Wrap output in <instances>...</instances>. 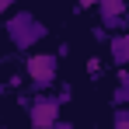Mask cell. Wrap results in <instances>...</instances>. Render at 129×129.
Here are the masks:
<instances>
[{
	"instance_id": "obj_1",
	"label": "cell",
	"mask_w": 129,
	"mask_h": 129,
	"mask_svg": "<svg viewBox=\"0 0 129 129\" xmlns=\"http://www.w3.org/2000/svg\"><path fill=\"white\" fill-rule=\"evenodd\" d=\"M4 31H7L11 45H14V49H21V52H31V49L49 35V28H45L31 11H14V14H7Z\"/></svg>"
},
{
	"instance_id": "obj_2",
	"label": "cell",
	"mask_w": 129,
	"mask_h": 129,
	"mask_svg": "<svg viewBox=\"0 0 129 129\" xmlns=\"http://www.w3.org/2000/svg\"><path fill=\"white\" fill-rule=\"evenodd\" d=\"M24 77L39 94H49V87L59 77V56L56 52H31L24 59Z\"/></svg>"
},
{
	"instance_id": "obj_3",
	"label": "cell",
	"mask_w": 129,
	"mask_h": 129,
	"mask_svg": "<svg viewBox=\"0 0 129 129\" xmlns=\"http://www.w3.org/2000/svg\"><path fill=\"white\" fill-rule=\"evenodd\" d=\"M59 101H56V94H35L31 101H28V122L31 129H52L59 122Z\"/></svg>"
},
{
	"instance_id": "obj_4",
	"label": "cell",
	"mask_w": 129,
	"mask_h": 129,
	"mask_svg": "<svg viewBox=\"0 0 129 129\" xmlns=\"http://www.w3.org/2000/svg\"><path fill=\"white\" fill-rule=\"evenodd\" d=\"M98 14H101V28H126V18H129V7L122 0H101L98 4Z\"/></svg>"
},
{
	"instance_id": "obj_5",
	"label": "cell",
	"mask_w": 129,
	"mask_h": 129,
	"mask_svg": "<svg viewBox=\"0 0 129 129\" xmlns=\"http://www.w3.org/2000/svg\"><path fill=\"white\" fill-rule=\"evenodd\" d=\"M108 56L119 70H129V31H115L108 42Z\"/></svg>"
},
{
	"instance_id": "obj_6",
	"label": "cell",
	"mask_w": 129,
	"mask_h": 129,
	"mask_svg": "<svg viewBox=\"0 0 129 129\" xmlns=\"http://www.w3.org/2000/svg\"><path fill=\"white\" fill-rule=\"evenodd\" d=\"M112 105L129 108V70H119V87L112 91Z\"/></svg>"
},
{
	"instance_id": "obj_7",
	"label": "cell",
	"mask_w": 129,
	"mask_h": 129,
	"mask_svg": "<svg viewBox=\"0 0 129 129\" xmlns=\"http://www.w3.org/2000/svg\"><path fill=\"white\" fill-rule=\"evenodd\" d=\"M84 70H87V77H91V80H98V77L105 73V63H101V56H91Z\"/></svg>"
},
{
	"instance_id": "obj_8",
	"label": "cell",
	"mask_w": 129,
	"mask_h": 129,
	"mask_svg": "<svg viewBox=\"0 0 129 129\" xmlns=\"http://www.w3.org/2000/svg\"><path fill=\"white\" fill-rule=\"evenodd\" d=\"M112 129H129V108H115L112 112Z\"/></svg>"
},
{
	"instance_id": "obj_9",
	"label": "cell",
	"mask_w": 129,
	"mask_h": 129,
	"mask_svg": "<svg viewBox=\"0 0 129 129\" xmlns=\"http://www.w3.org/2000/svg\"><path fill=\"white\" fill-rule=\"evenodd\" d=\"M70 98H73V91H70V84H63L59 91H56V101H59V105H66Z\"/></svg>"
},
{
	"instance_id": "obj_10",
	"label": "cell",
	"mask_w": 129,
	"mask_h": 129,
	"mask_svg": "<svg viewBox=\"0 0 129 129\" xmlns=\"http://www.w3.org/2000/svg\"><path fill=\"white\" fill-rule=\"evenodd\" d=\"M0 14H14V4L11 0H0Z\"/></svg>"
},
{
	"instance_id": "obj_11",
	"label": "cell",
	"mask_w": 129,
	"mask_h": 129,
	"mask_svg": "<svg viewBox=\"0 0 129 129\" xmlns=\"http://www.w3.org/2000/svg\"><path fill=\"white\" fill-rule=\"evenodd\" d=\"M52 129H73V122H70V119H59V122H56Z\"/></svg>"
}]
</instances>
